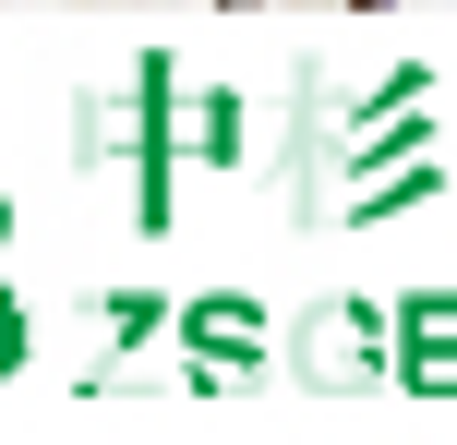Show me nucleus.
Segmentation results:
<instances>
[{"label": "nucleus", "instance_id": "obj_4", "mask_svg": "<svg viewBox=\"0 0 457 445\" xmlns=\"http://www.w3.org/2000/svg\"><path fill=\"white\" fill-rule=\"evenodd\" d=\"M157 326H169V313L145 301V289H120V301H109V337H120V350H145V337H157Z\"/></svg>", "mask_w": 457, "mask_h": 445}, {"label": "nucleus", "instance_id": "obj_1", "mask_svg": "<svg viewBox=\"0 0 457 445\" xmlns=\"http://www.w3.org/2000/svg\"><path fill=\"white\" fill-rule=\"evenodd\" d=\"M169 326H181V350L205 361V374H253V361H265V337H277L253 289H205V301H181Z\"/></svg>", "mask_w": 457, "mask_h": 445}, {"label": "nucleus", "instance_id": "obj_3", "mask_svg": "<svg viewBox=\"0 0 457 445\" xmlns=\"http://www.w3.org/2000/svg\"><path fill=\"white\" fill-rule=\"evenodd\" d=\"M397 337H410V350H457V289H421V301H397Z\"/></svg>", "mask_w": 457, "mask_h": 445}, {"label": "nucleus", "instance_id": "obj_5", "mask_svg": "<svg viewBox=\"0 0 457 445\" xmlns=\"http://www.w3.org/2000/svg\"><path fill=\"white\" fill-rule=\"evenodd\" d=\"M12 361H24V301L0 289V374H12Z\"/></svg>", "mask_w": 457, "mask_h": 445}, {"label": "nucleus", "instance_id": "obj_2", "mask_svg": "<svg viewBox=\"0 0 457 445\" xmlns=\"http://www.w3.org/2000/svg\"><path fill=\"white\" fill-rule=\"evenodd\" d=\"M241 144H253V109H241V96H205V109H193V157H217V169H241Z\"/></svg>", "mask_w": 457, "mask_h": 445}, {"label": "nucleus", "instance_id": "obj_6", "mask_svg": "<svg viewBox=\"0 0 457 445\" xmlns=\"http://www.w3.org/2000/svg\"><path fill=\"white\" fill-rule=\"evenodd\" d=\"M0 241H12V205H0Z\"/></svg>", "mask_w": 457, "mask_h": 445}]
</instances>
